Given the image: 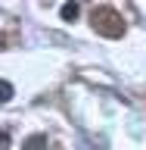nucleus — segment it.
I'll use <instances>...</instances> for the list:
<instances>
[{"label": "nucleus", "mask_w": 146, "mask_h": 150, "mask_svg": "<svg viewBox=\"0 0 146 150\" xmlns=\"http://www.w3.org/2000/svg\"><path fill=\"white\" fill-rule=\"evenodd\" d=\"M0 150H9V134L6 131H0Z\"/></svg>", "instance_id": "39448f33"}, {"label": "nucleus", "mask_w": 146, "mask_h": 150, "mask_svg": "<svg viewBox=\"0 0 146 150\" xmlns=\"http://www.w3.org/2000/svg\"><path fill=\"white\" fill-rule=\"evenodd\" d=\"M13 91H16V88H13L9 81H0V103H9V100H13Z\"/></svg>", "instance_id": "7ed1b4c3"}, {"label": "nucleus", "mask_w": 146, "mask_h": 150, "mask_svg": "<svg viewBox=\"0 0 146 150\" xmlns=\"http://www.w3.org/2000/svg\"><path fill=\"white\" fill-rule=\"evenodd\" d=\"M25 150H47V134H31L25 141Z\"/></svg>", "instance_id": "f257e3e1"}, {"label": "nucleus", "mask_w": 146, "mask_h": 150, "mask_svg": "<svg viewBox=\"0 0 146 150\" xmlns=\"http://www.w3.org/2000/svg\"><path fill=\"white\" fill-rule=\"evenodd\" d=\"M59 13H62L65 22H75V19H78V3H62V9H59Z\"/></svg>", "instance_id": "f03ea898"}, {"label": "nucleus", "mask_w": 146, "mask_h": 150, "mask_svg": "<svg viewBox=\"0 0 146 150\" xmlns=\"http://www.w3.org/2000/svg\"><path fill=\"white\" fill-rule=\"evenodd\" d=\"M75 147H78V150H90V141L84 138V134H78V144H75Z\"/></svg>", "instance_id": "20e7f679"}]
</instances>
